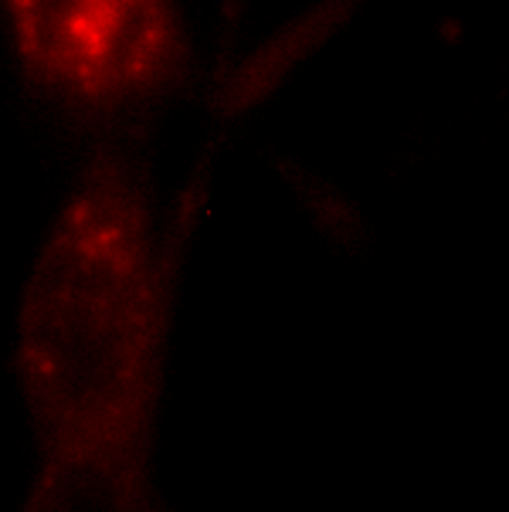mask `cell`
I'll list each match as a JSON object with an SVG mask.
<instances>
[{
	"label": "cell",
	"instance_id": "cell-1",
	"mask_svg": "<svg viewBox=\"0 0 509 512\" xmlns=\"http://www.w3.org/2000/svg\"><path fill=\"white\" fill-rule=\"evenodd\" d=\"M167 326L170 262L143 170L102 146L51 224L17 309V384L38 448L28 509H153Z\"/></svg>",
	"mask_w": 509,
	"mask_h": 512
},
{
	"label": "cell",
	"instance_id": "cell-2",
	"mask_svg": "<svg viewBox=\"0 0 509 512\" xmlns=\"http://www.w3.org/2000/svg\"><path fill=\"white\" fill-rule=\"evenodd\" d=\"M17 62L51 99L123 109L187 72L177 0H4Z\"/></svg>",
	"mask_w": 509,
	"mask_h": 512
}]
</instances>
